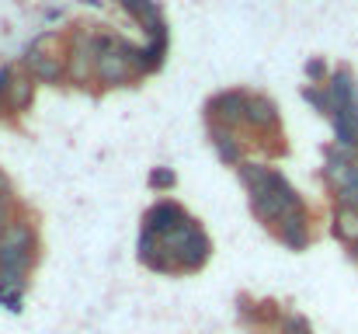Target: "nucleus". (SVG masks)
I'll return each mask as SVG.
<instances>
[{"mask_svg": "<svg viewBox=\"0 0 358 334\" xmlns=\"http://www.w3.org/2000/svg\"><path fill=\"white\" fill-rule=\"evenodd\" d=\"M164 247H167L171 265H178V268H199L209 258V240H206V233L192 220H185L181 226H174V230H167L164 233Z\"/></svg>", "mask_w": 358, "mask_h": 334, "instance_id": "f257e3e1", "label": "nucleus"}, {"mask_svg": "<svg viewBox=\"0 0 358 334\" xmlns=\"http://www.w3.org/2000/svg\"><path fill=\"white\" fill-rule=\"evenodd\" d=\"M94 74L115 88V84H129L136 74V49L125 42H105V49L94 56Z\"/></svg>", "mask_w": 358, "mask_h": 334, "instance_id": "f03ea898", "label": "nucleus"}, {"mask_svg": "<svg viewBox=\"0 0 358 334\" xmlns=\"http://www.w3.org/2000/svg\"><path fill=\"white\" fill-rule=\"evenodd\" d=\"M28 261H31V230L28 223H10L0 233V268L28 272Z\"/></svg>", "mask_w": 358, "mask_h": 334, "instance_id": "7ed1b4c3", "label": "nucleus"}, {"mask_svg": "<svg viewBox=\"0 0 358 334\" xmlns=\"http://www.w3.org/2000/svg\"><path fill=\"white\" fill-rule=\"evenodd\" d=\"M209 111H213L227 129H230V125H237V122H247V95H240V91H227V95L213 98Z\"/></svg>", "mask_w": 358, "mask_h": 334, "instance_id": "20e7f679", "label": "nucleus"}, {"mask_svg": "<svg viewBox=\"0 0 358 334\" xmlns=\"http://www.w3.org/2000/svg\"><path fill=\"white\" fill-rule=\"evenodd\" d=\"M188 220L185 213H181V206H174V202H157L150 213H146V220H143V230H150V233H167V230H174V226H181V223Z\"/></svg>", "mask_w": 358, "mask_h": 334, "instance_id": "39448f33", "label": "nucleus"}, {"mask_svg": "<svg viewBox=\"0 0 358 334\" xmlns=\"http://www.w3.org/2000/svg\"><path fill=\"white\" fill-rule=\"evenodd\" d=\"M324 174H327L331 188L348 192V188H352V181H355V174H358V167L348 160V157H345V153L331 150V153H327V167H324Z\"/></svg>", "mask_w": 358, "mask_h": 334, "instance_id": "423d86ee", "label": "nucleus"}, {"mask_svg": "<svg viewBox=\"0 0 358 334\" xmlns=\"http://www.w3.org/2000/svg\"><path fill=\"white\" fill-rule=\"evenodd\" d=\"M278 233H282V240L289 244V247H306L310 244V223H306V209H292V213H285L282 223H278Z\"/></svg>", "mask_w": 358, "mask_h": 334, "instance_id": "0eeeda50", "label": "nucleus"}, {"mask_svg": "<svg viewBox=\"0 0 358 334\" xmlns=\"http://www.w3.org/2000/svg\"><path fill=\"white\" fill-rule=\"evenodd\" d=\"M164 237L160 233H150V230H143V237H139V258L146 261V265H153V268H160V272H167L171 268V258H164Z\"/></svg>", "mask_w": 358, "mask_h": 334, "instance_id": "6e6552de", "label": "nucleus"}, {"mask_svg": "<svg viewBox=\"0 0 358 334\" xmlns=\"http://www.w3.org/2000/svg\"><path fill=\"white\" fill-rule=\"evenodd\" d=\"M331 102H334V111L358 105V84L348 70H338L334 74V81H331Z\"/></svg>", "mask_w": 358, "mask_h": 334, "instance_id": "1a4fd4ad", "label": "nucleus"}, {"mask_svg": "<svg viewBox=\"0 0 358 334\" xmlns=\"http://www.w3.org/2000/svg\"><path fill=\"white\" fill-rule=\"evenodd\" d=\"M334 132L341 146H358V105L334 111Z\"/></svg>", "mask_w": 358, "mask_h": 334, "instance_id": "9d476101", "label": "nucleus"}, {"mask_svg": "<svg viewBox=\"0 0 358 334\" xmlns=\"http://www.w3.org/2000/svg\"><path fill=\"white\" fill-rule=\"evenodd\" d=\"M247 122H250V125H257V129H271V125L278 122L275 102H271V98H261V95L247 98Z\"/></svg>", "mask_w": 358, "mask_h": 334, "instance_id": "9b49d317", "label": "nucleus"}, {"mask_svg": "<svg viewBox=\"0 0 358 334\" xmlns=\"http://www.w3.org/2000/svg\"><path fill=\"white\" fill-rule=\"evenodd\" d=\"M334 233L345 244H358V209L355 206H338L334 213Z\"/></svg>", "mask_w": 358, "mask_h": 334, "instance_id": "f8f14e48", "label": "nucleus"}, {"mask_svg": "<svg viewBox=\"0 0 358 334\" xmlns=\"http://www.w3.org/2000/svg\"><path fill=\"white\" fill-rule=\"evenodd\" d=\"M24 60H28V70H31L35 81H45V84H49V81H59V74H63L59 63L49 60V56H42V53H28Z\"/></svg>", "mask_w": 358, "mask_h": 334, "instance_id": "ddd939ff", "label": "nucleus"}, {"mask_svg": "<svg viewBox=\"0 0 358 334\" xmlns=\"http://www.w3.org/2000/svg\"><path fill=\"white\" fill-rule=\"evenodd\" d=\"M213 143H216V150L227 164H240V146L227 125H213Z\"/></svg>", "mask_w": 358, "mask_h": 334, "instance_id": "4468645a", "label": "nucleus"}, {"mask_svg": "<svg viewBox=\"0 0 358 334\" xmlns=\"http://www.w3.org/2000/svg\"><path fill=\"white\" fill-rule=\"evenodd\" d=\"M31 102V77H14L10 88H7V105L14 111H21Z\"/></svg>", "mask_w": 358, "mask_h": 334, "instance_id": "2eb2a0df", "label": "nucleus"}, {"mask_svg": "<svg viewBox=\"0 0 358 334\" xmlns=\"http://www.w3.org/2000/svg\"><path fill=\"white\" fill-rule=\"evenodd\" d=\"M87 74H91V63H87V53L77 46L73 49V56H70V77L77 81V84H84L87 81Z\"/></svg>", "mask_w": 358, "mask_h": 334, "instance_id": "dca6fc26", "label": "nucleus"}, {"mask_svg": "<svg viewBox=\"0 0 358 334\" xmlns=\"http://www.w3.org/2000/svg\"><path fill=\"white\" fill-rule=\"evenodd\" d=\"M303 98H306V102H313V105H317V111H324V115H334L331 91H317V88L310 84V88H303Z\"/></svg>", "mask_w": 358, "mask_h": 334, "instance_id": "f3484780", "label": "nucleus"}, {"mask_svg": "<svg viewBox=\"0 0 358 334\" xmlns=\"http://www.w3.org/2000/svg\"><path fill=\"white\" fill-rule=\"evenodd\" d=\"M150 185H153V188H171V185H174V171H167V167H157V171L150 174Z\"/></svg>", "mask_w": 358, "mask_h": 334, "instance_id": "a211bd4d", "label": "nucleus"}, {"mask_svg": "<svg viewBox=\"0 0 358 334\" xmlns=\"http://www.w3.org/2000/svg\"><path fill=\"white\" fill-rule=\"evenodd\" d=\"M282 334H313V331H310V324H306L303 317H285V324H282Z\"/></svg>", "mask_w": 358, "mask_h": 334, "instance_id": "6ab92c4d", "label": "nucleus"}, {"mask_svg": "<svg viewBox=\"0 0 358 334\" xmlns=\"http://www.w3.org/2000/svg\"><path fill=\"white\" fill-rule=\"evenodd\" d=\"M10 226V199L7 195H0V233Z\"/></svg>", "mask_w": 358, "mask_h": 334, "instance_id": "aec40b11", "label": "nucleus"}, {"mask_svg": "<svg viewBox=\"0 0 358 334\" xmlns=\"http://www.w3.org/2000/svg\"><path fill=\"white\" fill-rule=\"evenodd\" d=\"M306 74H310V77H313V81H320V77H324V74H327V67H324V63H320V60H313V63H306Z\"/></svg>", "mask_w": 358, "mask_h": 334, "instance_id": "412c9836", "label": "nucleus"}, {"mask_svg": "<svg viewBox=\"0 0 358 334\" xmlns=\"http://www.w3.org/2000/svg\"><path fill=\"white\" fill-rule=\"evenodd\" d=\"M355 258H358V244H355Z\"/></svg>", "mask_w": 358, "mask_h": 334, "instance_id": "4be33fe9", "label": "nucleus"}]
</instances>
